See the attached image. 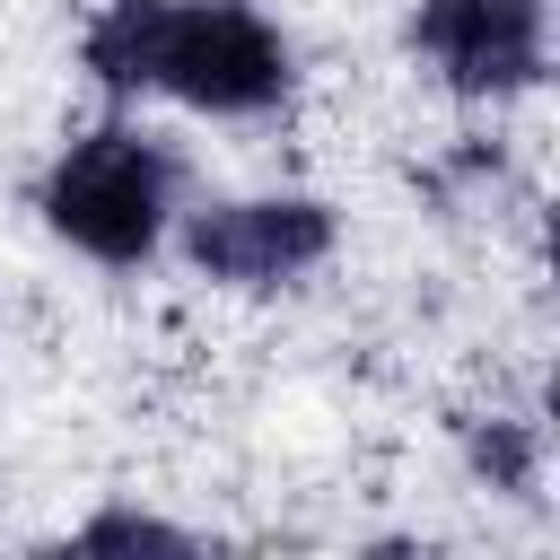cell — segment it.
Masks as SVG:
<instances>
[{
	"instance_id": "cell-4",
	"label": "cell",
	"mask_w": 560,
	"mask_h": 560,
	"mask_svg": "<svg viewBox=\"0 0 560 560\" xmlns=\"http://www.w3.org/2000/svg\"><path fill=\"white\" fill-rule=\"evenodd\" d=\"M332 254V210L306 192H271V201H210L184 219V262L201 280L228 289H280L298 271H315Z\"/></svg>"
},
{
	"instance_id": "cell-6",
	"label": "cell",
	"mask_w": 560,
	"mask_h": 560,
	"mask_svg": "<svg viewBox=\"0 0 560 560\" xmlns=\"http://www.w3.org/2000/svg\"><path fill=\"white\" fill-rule=\"evenodd\" d=\"M70 542H79V551H192L184 525H158V516H140V508H105V516H88Z\"/></svg>"
},
{
	"instance_id": "cell-5",
	"label": "cell",
	"mask_w": 560,
	"mask_h": 560,
	"mask_svg": "<svg viewBox=\"0 0 560 560\" xmlns=\"http://www.w3.org/2000/svg\"><path fill=\"white\" fill-rule=\"evenodd\" d=\"M472 472L490 490H534V429L525 420H472Z\"/></svg>"
},
{
	"instance_id": "cell-1",
	"label": "cell",
	"mask_w": 560,
	"mask_h": 560,
	"mask_svg": "<svg viewBox=\"0 0 560 560\" xmlns=\"http://www.w3.org/2000/svg\"><path fill=\"white\" fill-rule=\"evenodd\" d=\"M79 61L114 96H175L192 114L289 105V44L245 0H105L79 35Z\"/></svg>"
},
{
	"instance_id": "cell-2",
	"label": "cell",
	"mask_w": 560,
	"mask_h": 560,
	"mask_svg": "<svg viewBox=\"0 0 560 560\" xmlns=\"http://www.w3.org/2000/svg\"><path fill=\"white\" fill-rule=\"evenodd\" d=\"M44 228L61 245H79L105 271H131L158 254L166 219H175V158L140 131V122H105L88 140H70L35 192Z\"/></svg>"
},
{
	"instance_id": "cell-3",
	"label": "cell",
	"mask_w": 560,
	"mask_h": 560,
	"mask_svg": "<svg viewBox=\"0 0 560 560\" xmlns=\"http://www.w3.org/2000/svg\"><path fill=\"white\" fill-rule=\"evenodd\" d=\"M411 52L455 96H525L551 70V0H420Z\"/></svg>"
}]
</instances>
